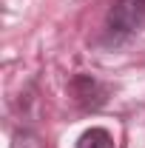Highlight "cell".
<instances>
[{
  "mask_svg": "<svg viewBox=\"0 0 145 148\" xmlns=\"http://www.w3.org/2000/svg\"><path fill=\"white\" fill-rule=\"evenodd\" d=\"M12 148H43V145H40V140H37L31 131H17Z\"/></svg>",
  "mask_w": 145,
  "mask_h": 148,
  "instance_id": "277c9868",
  "label": "cell"
},
{
  "mask_svg": "<svg viewBox=\"0 0 145 148\" xmlns=\"http://www.w3.org/2000/svg\"><path fill=\"white\" fill-rule=\"evenodd\" d=\"M71 94H74V100H77L83 108H97V106L105 100V88H103L94 77H88V74H77L71 80Z\"/></svg>",
  "mask_w": 145,
  "mask_h": 148,
  "instance_id": "7a4b0ae2",
  "label": "cell"
},
{
  "mask_svg": "<svg viewBox=\"0 0 145 148\" xmlns=\"http://www.w3.org/2000/svg\"><path fill=\"white\" fill-rule=\"evenodd\" d=\"M145 26V0H114L105 17L111 40H128Z\"/></svg>",
  "mask_w": 145,
  "mask_h": 148,
  "instance_id": "6da1fadb",
  "label": "cell"
},
{
  "mask_svg": "<svg viewBox=\"0 0 145 148\" xmlns=\"http://www.w3.org/2000/svg\"><path fill=\"white\" fill-rule=\"evenodd\" d=\"M77 148H114V140L105 128H88L77 140Z\"/></svg>",
  "mask_w": 145,
  "mask_h": 148,
  "instance_id": "3957f363",
  "label": "cell"
}]
</instances>
